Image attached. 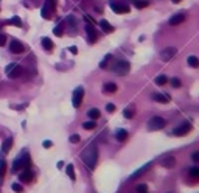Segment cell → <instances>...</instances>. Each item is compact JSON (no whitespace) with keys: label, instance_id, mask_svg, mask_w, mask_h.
Instances as JSON below:
<instances>
[{"label":"cell","instance_id":"cell-18","mask_svg":"<svg viewBox=\"0 0 199 193\" xmlns=\"http://www.w3.org/2000/svg\"><path fill=\"white\" fill-rule=\"evenodd\" d=\"M115 137L118 142H125L126 139H128V131H126V129H118V131L115 132Z\"/></svg>","mask_w":199,"mask_h":193},{"label":"cell","instance_id":"cell-39","mask_svg":"<svg viewBox=\"0 0 199 193\" xmlns=\"http://www.w3.org/2000/svg\"><path fill=\"white\" fill-rule=\"evenodd\" d=\"M67 22H69V24H70L72 26H75V25H76V20H75V16H69V17H67Z\"/></svg>","mask_w":199,"mask_h":193},{"label":"cell","instance_id":"cell-15","mask_svg":"<svg viewBox=\"0 0 199 193\" xmlns=\"http://www.w3.org/2000/svg\"><path fill=\"white\" fill-rule=\"evenodd\" d=\"M160 165H162V167H165V168H173L176 165L174 156H166V157H164L160 160Z\"/></svg>","mask_w":199,"mask_h":193},{"label":"cell","instance_id":"cell-28","mask_svg":"<svg viewBox=\"0 0 199 193\" xmlns=\"http://www.w3.org/2000/svg\"><path fill=\"white\" fill-rule=\"evenodd\" d=\"M53 33H55V36H62V34H64V25H62V24L56 25L55 30H53Z\"/></svg>","mask_w":199,"mask_h":193},{"label":"cell","instance_id":"cell-40","mask_svg":"<svg viewBox=\"0 0 199 193\" xmlns=\"http://www.w3.org/2000/svg\"><path fill=\"white\" fill-rule=\"evenodd\" d=\"M106 111H107V112H115V105H112V103H109V105L106 106Z\"/></svg>","mask_w":199,"mask_h":193},{"label":"cell","instance_id":"cell-27","mask_svg":"<svg viewBox=\"0 0 199 193\" xmlns=\"http://www.w3.org/2000/svg\"><path fill=\"white\" fill-rule=\"evenodd\" d=\"M166 76L165 75H159V76H156V84L157 86H164V84H166Z\"/></svg>","mask_w":199,"mask_h":193},{"label":"cell","instance_id":"cell-43","mask_svg":"<svg viewBox=\"0 0 199 193\" xmlns=\"http://www.w3.org/2000/svg\"><path fill=\"white\" fill-rule=\"evenodd\" d=\"M51 145H53V143L50 142V140H45V142H44V148H50Z\"/></svg>","mask_w":199,"mask_h":193},{"label":"cell","instance_id":"cell-9","mask_svg":"<svg viewBox=\"0 0 199 193\" xmlns=\"http://www.w3.org/2000/svg\"><path fill=\"white\" fill-rule=\"evenodd\" d=\"M83 98H84V89L79 86V87H76L75 92H73V98H72L73 106H75V107H79L81 103H83Z\"/></svg>","mask_w":199,"mask_h":193},{"label":"cell","instance_id":"cell-25","mask_svg":"<svg viewBox=\"0 0 199 193\" xmlns=\"http://www.w3.org/2000/svg\"><path fill=\"white\" fill-rule=\"evenodd\" d=\"M188 64L193 67V69H198L199 67V59L196 56H188Z\"/></svg>","mask_w":199,"mask_h":193},{"label":"cell","instance_id":"cell-42","mask_svg":"<svg viewBox=\"0 0 199 193\" xmlns=\"http://www.w3.org/2000/svg\"><path fill=\"white\" fill-rule=\"evenodd\" d=\"M193 160H194V162H198V160H199V153L198 151L193 153Z\"/></svg>","mask_w":199,"mask_h":193},{"label":"cell","instance_id":"cell-34","mask_svg":"<svg viewBox=\"0 0 199 193\" xmlns=\"http://www.w3.org/2000/svg\"><path fill=\"white\" fill-rule=\"evenodd\" d=\"M149 167H151V164H149V165H145L143 168H140L138 171H135V173L132 174V179H134V178H137V176H140V174H142V173H145V170H146V168H149Z\"/></svg>","mask_w":199,"mask_h":193},{"label":"cell","instance_id":"cell-33","mask_svg":"<svg viewBox=\"0 0 199 193\" xmlns=\"http://www.w3.org/2000/svg\"><path fill=\"white\" fill-rule=\"evenodd\" d=\"M11 188H13V190H14L16 193H22V192H24V187H22L20 184H17V182H14V184H13V185H11Z\"/></svg>","mask_w":199,"mask_h":193},{"label":"cell","instance_id":"cell-29","mask_svg":"<svg viewBox=\"0 0 199 193\" xmlns=\"http://www.w3.org/2000/svg\"><path fill=\"white\" fill-rule=\"evenodd\" d=\"M89 117L92 118V120H97V118H100V109H90L89 111Z\"/></svg>","mask_w":199,"mask_h":193},{"label":"cell","instance_id":"cell-12","mask_svg":"<svg viewBox=\"0 0 199 193\" xmlns=\"http://www.w3.org/2000/svg\"><path fill=\"white\" fill-rule=\"evenodd\" d=\"M86 33H87L89 36V41L90 42H97V39H98V33H97V30H95V26L92 24H89V25H86Z\"/></svg>","mask_w":199,"mask_h":193},{"label":"cell","instance_id":"cell-19","mask_svg":"<svg viewBox=\"0 0 199 193\" xmlns=\"http://www.w3.org/2000/svg\"><path fill=\"white\" fill-rule=\"evenodd\" d=\"M152 98H154V101H157V103H168L170 101V97L164 95V93H154Z\"/></svg>","mask_w":199,"mask_h":193},{"label":"cell","instance_id":"cell-7","mask_svg":"<svg viewBox=\"0 0 199 193\" xmlns=\"http://www.w3.org/2000/svg\"><path fill=\"white\" fill-rule=\"evenodd\" d=\"M111 8H112V11L117 13V14H125V13H129V6L126 5V3H121V2H111L109 3Z\"/></svg>","mask_w":199,"mask_h":193},{"label":"cell","instance_id":"cell-6","mask_svg":"<svg viewBox=\"0 0 199 193\" xmlns=\"http://www.w3.org/2000/svg\"><path fill=\"white\" fill-rule=\"evenodd\" d=\"M22 73H24V69H22V65H19V64H10L6 67V75L10 76V78H19Z\"/></svg>","mask_w":199,"mask_h":193},{"label":"cell","instance_id":"cell-14","mask_svg":"<svg viewBox=\"0 0 199 193\" xmlns=\"http://www.w3.org/2000/svg\"><path fill=\"white\" fill-rule=\"evenodd\" d=\"M187 19V14L185 13H177V14H174L173 17L170 19V25H179V24H182V22Z\"/></svg>","mask_w":199,"mask_h":193},{"label":"cell","instance_id":"cell-38","mask_svg":"<svg viewBox=\"0 0 199 193\" xmlns=\"http://www.w3.org/2000/svg\"><path fill=\"white\" fill-rule=\"evenodd\" d=\"M69 140H70V143H78L79 142V136H78V134H73V136H70Z\"/></svg>","mask_w":199,"mask_h":193},{"label":"cell","instance_id":"cell-10","mask_svg":"<svg viewBox=\"0 0 199 193\" xmlns=\"http://www.w3.org/2000/svg\"><path fill=\"white\" fill-rule=\"evenodd\" d=\"M10 50H11V53H14V55H20V53L25 52V45L20 41H17V39H13L11 44H10Z\"/></svg>","mask_w":199,"mask_h":193},{"label":"cell","instance_id":"cell-30","mask_svg":"<svg viewBox=\"0 0 199 193\" xmlns=\"http://www.w3.org/2000/svg\"><path fill=\"white\" fill-rule=\"evenodd\" d=\"M83 128L84 129H95V128H97V123H95L93 120H90V122H84L83 123Z\"/></svg>","mask_w":199,"mask_h":193},{"label":"cell","instance_id":"cell-4","mask_svg":"<svg viewBox=\"0 0 199 193\" xmlns=\"http://www.w3.org/2000/svg\"><path fill=\"white\" fill-rule=\"evenodd\" d=\"M165 125H166V120L165 118H162V117H152L148 122V129H149V131H159V129L165 128Z\"/></svg>","mask_w":199,"mask_h":193},{"label":"cell","instance_id":"cell-1","mask_svg":"<svg viewBox=\"0 0 199 193\" xmlns=\"http://www.w3.org/2000/svg\"><path fill=\"white\" fill-rule=\"evenodd\" d=\"M81 159H83V162L87 165L90 170H93L97 167V162H98V150H97V145H92L89 148H86V150L81 153Z\"/></svg>","mask_w":199,"mask_h":193},{"label":"cell","instance_id":"cell-11","mask_svg":"<svg viewBox=\"0 0 199 193\" xmlns=\"http://www.w3.org/2000/svg\"><path fill=\"white\" fill-rule=\"evenodd\" d=\"M28 164H30V159L28 156L25 157H19L13 165V171H19V170H24V168H28Z\"/></svg>","mask_w":199,"mask_h":193},{"label":"cell","instance_id":"cell-3","mask_svg":"<svg viewBox=\"0 0 199 193\" xmlns=\"http://www.w3.org/2000/svg\"><path fill=\"white\" fill-rule=\"evenodd\" d=\"M129 69H131V64L128 61H117L115 64L112 65V70H114L117 75H120V76H125L129 72Z\"/></svg>","mask_w":199,"mask_h":193},{"label":"cell","instance_id":"cell-36","mask_svg":"<svg viewBox=\"0 0 199 193\" xmlns=\"http://www.w3.org/2000/svg\"><path fill=\"white\" fill-rule=\"evenodd\" d=\"M137 192H138V193H148L146 184H140V185H137Z\"/></svg>","mask_w":199,"mask_h":193},{"label":"cell","instance_id":"cell-2","mask_svg":"<svg viewBox=\"0 0 199 193\" xmlns=\"http://www.w3.org/2000/svg\"><path fill=\"white\" fill-rule=\"evenodd\" d=\"M55 11H56V0H45L42 10H40V16L45 20H50L55 14Z\"/></svg>","mask_w":199,"mask_h":193},{"label":"cell","instance_id":"cell-21","mask_svg":"<svg viewBox=\"0 0 199 193\" xmlns=\"http://www.w3.org/2000/svg\"><path fill=\"white\" fill-rule=\"evenodd\" d=\"M65 173H67V176H69L72 181H75L76 176H75V167H73V164H69L65 167Z\"/></svg>","mask_w":199,"mask_h":193},{"label":"cell","instance_id":"cell-13","mask_svg":"<svg viewBox=\"0 0 199 193\" xmlns=\"http://www.w3.org/2000/svg\"><path fill=\"white\" fill-rule=\"evenodd\" d=\"M33 178H34V173L31 171V170H28V168H24V171L19 174V181L20 182H31V181H33Z\"/></svg>","mask_w":199,"mask_h":193},{"label":"cell","instance_id":"cell-20","mask_svg":"<svg viewBox=\"0 0 199 193\" xmlns=\"http://www.w3.org/2000/svg\"><path fill=\"white\" fill-rule=\"evenodd\" d=\"M103 91H104L106 93H114V92H117V84L115 83H106L104 87H103Z\"/></svg>","mask_w":199,"mask_h":193},{"label":"cell","instance_id":"cell-24","mask_svg":"<svg viewBox=\"0 0 199 193\" xmlns=\"http://www.w3.org/2000/svg\"><path fill=\"white\" fill-rule=\"evenodd\" d=\"M111 61H112V55H106L104 59L100 62V67H101V69H107V65H109Z\"/></svg>","mask_w":199,"mask_h":193},{"label":"cell","instance_id":"cell-26","mask_svg":"<svg viewBox=\"0 0 199 193\" xmlns=\"http://www.w3.org/2000/svg\"><path fill=\"white\" fill-rule=\"evenodd\" d=\"M134 114H135L134 107H126V109L123 111V115H125V118H132V117H134Z\"/></svg>","mask_w":199,"mask_h":193},{"label":"cell","instance_id":"cell-16","mask_svg":"<svg viewBox=\"0 0 199 193\" xmlns=\"http://www.w3.org/2000/svg\"><path fill=\"white\" fill-rule=\"evenodd\" d=\"M40 44H42L44 50H47V52H51L53 48H55V44H53L51 41H50V38H42V41H40Z\"/></svg>","mask_w":199,"mask_h":193},{"label":"cell","instance_id":"cell-35","mask_svg":"<svg viewBox=\"0 0 199 193\" xmlns=\"http://www.w3.org/2000/svg\"><path fill=\"white\" fill-rule=\"evenodd\" d=\"M11 24H13V25H16V26H22V20H20V17L14 16V17L11 19Z\"/></svg>","mask_w":199,"mask_h":193},{"label":"cell","instance_id":"cell-45","mask_svg":"<svg viewBox=\"0 0 199 193\" xmlns=\"http://www.w3.org/2000/svg\"><path fill=\"white\" fill-rule=\"evenodd\" d=\"M173 2H174V3H177V2H180V0H173Z\"/></svg>","mask_w":199,"mask_h":193},{"label":"cell","instance_id":"cell-37","mask_svg":"<svg viewBox=\"0 0 199 193\" xmlns=\"http://www.w3.org/2000/svg\"><path fill=\"white\" fill-rule=\"evenodd\" d=\"M171 86H173V87H180V79L179 78H173V79H171Z\"/></svg>","mask_w":199,"mask_h":193},{"label":"cell","instance_id":"cell-32","mask_svg":"<svg viewBox=\"0 0 199 193\" xmlns=\"http://www.w3.org/2000/svg\"><path fill=\"white\" fill-rule=\"evenodd\" d=\"M6 171V162H5V159H0V178L5 174Z\"/></svg>","mask_w":199,"mask_h":193},{"label":"cell","instance_id":"cell-44","mask_svg":"<svg viewBox=\"0 0 199 193\" xmlns=\"http://www.w3.org/2000/svg\"><path fill=\"white\" fill-rule=\"evenodd\" d=\"M69 50H70L72 53H73V55H76V53H78V48H76V47H70Z\"/></svg>","mask_w":199,"mask_h":193},{"label":"cell","instance_id":"cell-17","mask_svg":"<svg viewBox=\"0 0 199 193\" xmlns=\"http://www.w3.org/2000/svg\"><path fill=\"white\" fill-rule=\"evenodd\" d=\"M100 26L103 28V31H104V33H112V31H114V26H112L107 20H104V19L100 20Z\"/></svg>","mask_w":199,"mask_h":193},{"label":"cell","instance_id":"cell-23","mask_svg":"<svg viewBox=\"0 0 199 193\" xmlns=\"http://www.w3.org/2000/svg\"><path fill=\"white\" fill-rule=\"evenodd\" d=\"M135 8H146L149 6V0H132Z\"/></svg>","mask_w":199,"mask_h":193},{"label":"cell","instance_id":"cell-8","mask_svg":"<svg viewBox=\"0 0 199 193\" xmlns=\"http://www.w3.org/2000/svg\"><path fill=\"white\" fill-rule=\"evenodd\" d=\"M176 53H177V50H176L174 47H166V48H164V50L160 52V59L168 62L170 59H173V58L176 56Z\"/></svg>","mask_w":199,"mask_h":193},{"label":"cell","instance_id":"cell-22","mask_svg":"<svg viewBox=\"0 0 199 193\" xmlns=\"http://www.w3.org/2000/svg\"><path fill=\"white\" fill-rule=\"evenodd\" d=\"M11 146H13V139L11 137H8L5 142H3V146H2V151L3 153H8L11 150Z\"/></svg>","mask_w":199,"mask_h":193},{"label":"cell","instance_id":"cell-41","mask_svg":"<svg viewBox=\"0 0 199 193\" xmlns=\"http://www.w3.org/2000/svg\"><path fill=\"white\" fill-rule=\"evenodd\" d=\"M5 42H6V36L0 33V47H2V45H5Z\"/></svg>","mask_w":199,"mask_h":193},{"label":"cell","instance_id":"cell-31","mask_svg":"<svg viewBox=\"0 0 199 193\" xmlns=\"http://www.w3.org/2000/svg\"><path fill=\"white\" fill-rule=\"evenodd\" d=\"M190 176H191L193 179H198L199 178V168L198 167H193V168H190Z\"/></svg>","mask_w":199,"mask_h":193},{"label":"cell","instance_id":"cell-5","mask_svg":"<svg viewBox=\"0 0 199 193\" xmlns=\"http://www.w3.org/2000/svg\"><path fill=\"white\" fill-rule=\"evenodd\" d=\"M193 129V126H191V123H188V122H184L180 126H177V128H174L173 129V136H176V137H182V136H185V134H188L190 131Z\"/></svg>","mask_w":199,"mask_h":193}]
</instances>
